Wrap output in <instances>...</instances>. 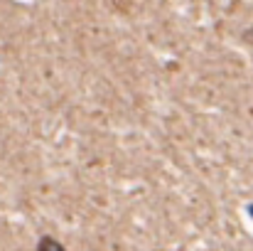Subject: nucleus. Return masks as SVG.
Wrapping results in <instances>:
<instances>
[{
    "label": "nucleus",
    "mask_w": 253,
    "mask_h": 251,
    "mask_svg": "<svg viewBox=\"0 0 253 251\" xmlns=\"http://www.w3.org/2000/svg\"><path fill=\"white\" fill-rule=\"evenodd\" d=\"M47 247H52V249H62V244H59L57 239H52V237H42V239L37 242V249H47Z\"/></svg>",
    "instance_id": "f257e3e1"
},
{
    "label": "nucleus",
    "mask_w": 253,
    "mask_h": 251,
    "mask_svg": "<svg viewBox=\"0 0 253 251\" xmlns=\"http://www.w3.org/2000/svg\"><path fill=\"white\" fill-rule=\"evenodd\" d=\"M246 212H249V214L253 217V204H249V207H246Z\"/></svg>",
    "instance_id": "f03ea898"
}]
</instances>
